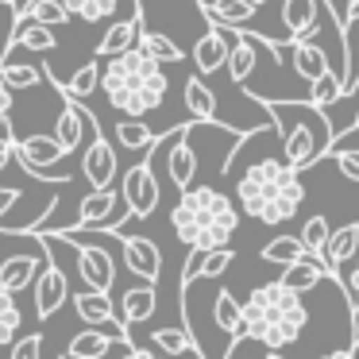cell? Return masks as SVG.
<instances>
[{
	"instance_id": "4",
	"label": "cell",
	"mask_w": 359,
	"mask_h": 359,
	"mask_svg": "<svg viewBox=\"0 0 359 359\" xmlns=\"http://www.w3.org/2000/svg\"><path fill=\"white\" fill-rule=\"evenodd\" d=\"M243 93L263 101V109L274 116V128H278V140H282V158L294 170H309L320 155H328V147H332V124H328L325 109H317L313 101L263 97L255 89H243Z\"/></svg>"
},
{
	"instance_id": "16",
	"label": "cell",
	"mask_w": 359,
	"mask_h": 359,
	"mask_svg": "<svg viewBox=\"0 0 359 359\" xmlns=\"http://www.w3.org/2000/svg\"><path fill=\"white\" fill-rule=\"evenodd\" d=\"M197 4H201V12L212 20V24L243 27V32H255L251 20H259V8H263V4H255V0H197Z\"/></svg>"
},
{
	"instance_id": "37",
	"label": "cell",
	"mask_w": 359,
	"mask_h": 359,
	"mask_svg": "<svg viewBox=\"0 0 359 359\" xmlns=\"http://www.w3.org/2000/svg\"><path fill=\"white\" fill-rule=\"evenodd\" d=\"M297 236H302V243L309 248V255H317V259H320V251H325L328 236H332V228H328V217H320V212H313V217L305 220V228H302Z\"/></svg>"
},
{
	"instance_id": "11",
	"label": "cell",
	"mask_w": 359,
	"mask_h": 359,
	"mask_svg": "<svg viewBox=\"0 0 359 359\" xmlns=\"http://www.w3.org/2000/svg\"><path fill=\"white\" fill-rule=\"evenodd\" d=\"M328 12H332L328 0H282V32L290 39H309V35H317Z\"/></svg>"
},
{
	"instance_id": "24",
	"label": "cell",
	"mask_w": 359,
	"mask_h": 359,
	"mask_svg": "<svg viewBox=\"0 0 359 359\" xmlns=\"http://www.w3.org/2000/svg\"><path fill=\"white\" fill-rule=\"evenodd\" d=\"M43 263L47 259H35V255H8L4 266H0V286L8 290V294H24L27 286H35L39 278Z\"/></svg>"
},
{
	"instance_id": "30",
	"label": "cell",
	"mask_w": 359,
	"mask_h": 359,
	"mask_svg": "<svg viewBox=\"0 0 359 359\" xmlns=\"http://www.w3.org/2000/svg\"><path fill=\"white\" fill-rule=\"evenodd\" d=\"M81 124H86V112L78 109V97H66L62 112H58V120H55V135L66 151L81 147Z\"/></svg>"
},
{
	"instance_id": "23",
	"label": "cell",
	"mask_w": 359,
	"mask_h": 359,
	"mask_svg": "<svg viewBox=\"0 0 359 359\" xmlns=\"http://www.w3.org/2000/svg\"><path fill=\"white\" fill-rule=\"evenodd\" d=\"M151 351H163V355H201L197 336L189 332L186 320L166 325V328H151Z\"/></svg>"
},
{
	"instance_id": "6",
	"label": "cell",
	"mask_w": 359,
	"mask_h": 359,
	"mask_svg": "<svg viewBox=\"0 0 359 359\" xmlns=\"http://www.w3.org/2000/svg\"><path fill=\"white\" fill-rule=\"evenodd\" d=\"M120 194H124L128 209H132L128 217H135V220L151 217V212L158 209L163 189H158V178H155V170H151V155H143V163H135V166L124 170V178H120Z\"/></svg>"
},
{
	"instance_id": "18",
	"label": "cell",
	"mask_w": 359,
	"mask_h": 359,
	"mask_svg": "<svg viewBox=\"0 0 359 359\" xmlns=\"http://www.w3.org/2000/svg\"><path fill=\"white\" fill-rule=\"evenodd\" d=\"M8 47H27V50H39V55H50V50H58V39L50 24H43L35 16H20V20H12Z\"/></svg>"
},
{
	"instance_id": "40",
	"label": "cell",
	"mask_w": 359,
	"mask_h": 359,
	"mask_svg": "<svg viewBox=\"0 0 359 359\" xmlns=\"http://www.w3.org/2000/svg\"><path fill=\"white\" fill-rule=\"evenodd\" d=\"M43 351V332H27L12 340V359H35Z\"/></svg>"
},
{
	"instance_id": "35",
	"label": "cell",
	"mask_w": 359,
	"mask_h": 359,
	"mask_svg": "<svg viewBox=\"0 0 359 359\" xmlns=\"http://www.w3.org/2000/svg\"><path fill=\"white\" fill-rule=\"evenodd\" d=\"M120 4H124V0H66V8L74 12V20H86V24H101V20H109Z\"/></svg>"
},
{
	"instance_id": "45",
	"label": "cell",
	"mask_w": 359,
	"mask_h": 359,
	"mask_svg": "<svg viewBox=\"0 0 359 359\" xmlns=\"http://www.w3.org/2000/svg\"><path fill=\"white\" fill-rule=\"evenodd\" d=\"M359 348V313L351 309V351Z\"/></svg>"
},
{
	"instance_id": "3",
	"label": "cell",
	"mask_w": 359,
	"mask_h": 359,
	"mask_svg": "<svg viewBox=\"0 0 359 359\" xmlns=\"http://www.w3.org/2000/svg\"><path fill=\"white\" fill-rule=\"evenodd\" d=\"M305 325H309V313H305L302 294H297L294 286H286L282 278L266 282V286H255L248 294V302H243V332L263 340L274 355L286 351L290 344H297V336L305 332Z\"/></svg>"
},
{
	"instance_id": "28",
	"label": "cell",
	"mask_w": 359,
	"mask_h": 359,
	"mask_svg": "<svg viewBox=\"0 0 359 359\" xmlns=\"http://www.w3.org/2000/svg\"><path fill=\"white\" fill-rule=\"evenodd\" d=\"M101 70H104L101 62H81L66 81H58V78H50V81L58 86V93H62V97H78V101H86L93 89H101Z\"/></svg>"
},
{
	"instance_id": "17",
	"label": "cell",
	"mask_w": 359,
	"mask_h": 359,
	"mask_svg": "<svg viewBox=\"0 0 359 359\" xmlns=\"http://www.w3.org/2000/svg\"><path fill=\"white\" fill-rule=\"evenodd\" d=\"M355 255H359V220H351V224H344V228H332L325 251H320V263H325L328 278H336V266L351 263ZM336 282H340V278H336Z\"/></svg>"
},
{
	"instance_id": "20",
	"label": "cell",
	"mask_w": 359,
	"mask_h": 359,
	"mask_svg": "<svg viewBox=\"0 0 359 359\" xmlns=\"http://www.w3.org/2000/svg\"><path fill=\"white\" fill-rule=\"evenodd\" d=\"M70 302H74V313H78L81 325H112V320H120L116 309H112L109 290H89V286H81L78 294H70Z\"/></svg>"
},
{
	"instance_id": "1",
	"label": "cell",
	"mask_w": 359,
	"mask_h": 359,
	"mask_svg": "<svg viewBox=\"0 0 359 359\" xmlns=\"http://www.w3.org/2000/svg\"><path fill=\"white\" fill-rule=\"evenodd\" d=\"M101 89L104 101L124 116H151L166 104L170 78L158 58H151L143 47H128L112 55L101 70Z\"/></svg>"
},
{
	"instance_id": "43",
	"label": "cell",
	"mask_w": 359,
	"mask_h": 359,
	"mask_svg": "<svg viewBox=\"0 0 359 359\" xmlns=\"http://www.w3.org/2000/svg\"><path fill=\"white\" fill-rule=\"evenodd\" d=\"M12 158H16V135H12V128H4V132H0V170H4Z\"/></svg>"
},
{
	"instance_id": "8",
	"label": "cell",
	"mask_w": 359,
	"mask_h": 359,
	"mask_svg": "<svg viewBox=\"0 0 359 359\" xmlns=\"http://www.w3.org/2000/svg\"><path fill=\"white\" fill-rule=\"evenodd\" d=\"M39 240H43V232H39ZM43 248H47V263H43V271H39V278H35V313H39L43 320L50 317V313H58L66 302H70V278H66L62 271H58V263L50 259V243L43 240Z\"/></svg>"
},
{
	"instance_id": "9",
	"label": "cell",
	"mask_w": 359,
	"mask_h": 359,
	"mask_svg": "<svg viewBox=\"0 0 359 359\" xmlns=\"http://www.w3.org/2000/svg\"><path fill=\"white\" fill-rule=\"evenodd\" d=\"M70 155V151L58 143V135H24V140H16V158L20 166H24L32 178H43V170H55L62 158Z\"/></svg>"
},
{
	"instance_id": "25",
	"label": "cell",
	"mask_w": 359,
	"mask_h": 359,
	"mask_svg": "<svg viewBox=\"0 0 359 359\" xmlns=\"http://www.w3.org/2000/svg\"><path fill=\"white\" fill-rule=\"evenodd\" d=\"M116 340H124V336H112V332H104L101 325H89L70 340L66 355L70 359H101V355H112V344Z\"/></svg>"
},
{
	"instance_id": "21",
	"label": "cell",
	"mask_w": 359,
	"mask_h": 359,
	"mask_svg": "<svg viewBox=\"0 0 359 359\" xmlns=\"http://www.w3.org/2000/svg\"><path fill=\"white\" fill-rule=\"evenodd\" d=\"M158 309V290L155 282L140 278L132 290H124V297H120V317L128 320V325H143V320H151Z\"/></svg>"
},
{
	"instance_id": "34",
	"label": "cell",
	"mask_w": 359,
	"mask_h": 359,
	"mask_svg": "<svg viewBox=\"0 0 359 359\" xmlns=\"http://www.w3.org/2000/svg\"><path fill=\"white\" fill-rule=\"evenodd\" d=\"M20 328H24V313L16 305V294H8V290L0 286V348L16 340Z\"/></svg>"
},
{
	"instance_id": "26",
	"label": "cell",
	"mask_w": 359,
	"mask_h": 359,
	"mask_svg": "<svg viewBox=\"0 0 359 359\" xmlns=\"http://www.w3.org/2000/svg\"><path fill=\"white\" fill-rule=\"evenodd\" d=\"M325 263H320L317 255H305V259H297V263H290V266H282V282L286 286H294L297 294H309V290H317L320 282H325Z\"/></svg>"
},
{
	"instance_id": "14",
	"label": "cell",
	"mask_w": 359,
	"mask_h": 359,
	"mask_svg": "<svg viewBox=\"0 0 359 359\" xmlns=\"http://www.w3.org/2000/svg\"><path fill=\"white\" fill-rule=\"evenodd\" d=\"M140 27H143V4H140V0H132L128 16H124V20H112L109 32L101 35V43H97V55H101V58H112V55H120V50L135 47V35H140Z\"/></svg>"
},
{
	"instance_id": "41",
	"label": "cell",
	"mask_w": 359,
	"mask_h": 359,
	"mask_svg": "<svg viewBox=\"0 0 359 359\" xmlns=\"http://www.w3.org/2000/svg\"><path fill=\"white\" fill-rule=\"evenodd\" d=\"M20 201H24V189L20 186H0V224L8 220V212L16 209Z\"/></svg>"
},
{
	"instance_id": "15",
	"label": "cell",
	"mask_w": 359,
	"mask_h": 359,
	"mask_svg": "<svg viewBox=\"0 0 359 359\" xmlns=\"http://www.w3.org/2000/svg\"><path fill=\"white\" fill-rule=\"evenodd\" d=\"M286 50H290V66H294V74L302 81H309V86L320 78V74L332 70V66H328V50L320 47L313 35H309V39H290Z\"/></svg>"
},
{
	"instance_id": "36",
	"label": "cell",
	"mask_w": 359,
	"mask_h": 359,
	"mask_svg": "<svg viewBox=\"0 0 359 359\" xmlns=\"http://www.w3.org/2000/svg\"><path fill=\"white\" fill-rule=\"evenodd\" d=\"M340 97H344V81H340V74H336V70L320 74V78L309 86V101L317 104V109H332Z\"/></svg>"
},
{
	"instance_id": "32",
	"label": "cell",
	"mask_w": 359,
	"mask_h": 359,
	"mask_svg": "<svg viewBox=\"0 0 359 359\" xmlns=\"http://www.w3.org/2000/svg\"><path fill=\"white\" fill-rule=\"evenodd\" d=\"M259 255H263L266 263H274V266H290V263H297V259L309 255V248L302 243V236H274L271 243H263Z\"/></svg>"
},
{
	"instance_id": "38",
	"label": "cell",
	"mask_w": 359,
	"mask_h": 359,
	"mask_svg": "<svg viewBox=\"0 0 359 359\" xmlns=\"http://www.w3.org/2000/svg\"><path fill=\"white\" fill-rule=\"evenodd\" d=\"M0 74H4V81H8L16 93H24V89H35V86H39V78H43L35 66H4V62H0Z\"/></svg>"
},
{
	"instance_id": "2",
	"label": "cell",
	"mask_w": 359,
	"mask_h": 359,
	"mask_svg": "<svg viewBox=\"0 0 359 359\" xmlns=\"http://www.w3.org/2000/svg\"><path fill=\"white\" fill-rule=\"evenodd\" d=\"M302 170L286 163V158H259L236 182V201L248 217H255L259 224L278 228L290 217H297V209L305 205V186L297 178Z\"/></svg>"
},
{
	"instance_id": "48",
	"label": "cell",
	"mask_w": 359,
	"mask_h": 359,
	"mask_svg": "<svg viewBox=\"0 0 359 359\" xmlns=\"http://www.w3.org/2000/svg\"><path fill=\"white\" fill-rule=\"evenodd\" d=\"M351 128H355V124H351Z\"/></svg>"
},
{
	"instance_id": "5",
	"label": "cell",
	"mask_w": 359,
	"mask_h": 359,
	"mask_svg": "<svg viewBox=\"0 0 359 359\" xmlns=\"http://www.w3.org/2000/svg\"><path fill=\"white\" fill-rule=\"evenodd\" d=\"M170 228L174 240H182L186 248H194V243L228 248L236 228H240V205L217 194L212 186H189L182 189L178 205L170 209Z\"/></svg>"
},
{
	"instance_id": "22",
	"label": "cell",
	"mask_w": 359,
	"mask_h": 359,
	"mask_svg": "<svg viewBox=\"0 0 359 359\" xmlns=\"http://www.w3.org/2000/svg\"><path fill=\"white\" fill-rule=\"evenodd\" d=\"M182 101H186L189 120H197V124H209V120H217V124H220V101H217V93H212V89L201 81V74L186 78Z\"/></svg>"
},
{
	"instance_id": "19",
	"label": "cell",
	"mask_w": 359,
	"mask_h": 359,
	"mask_svg": "<svg viewBox=\"0 0 359 359\" xmlns=\"http://www.w3.org/2000/svg\"><path fill=\"white\" fill-rule=\"evenodd\" d=\"M224 62H228V35H224V27L212 24V32L197 35V43H194V66L201 78H209V74L224 70Z\"/></svg>"
},
{
	"instance_id": "13",
	"label": "cell",
	"mask_w": 359,
	"mask_h": 359,
	"mask_svg": "<svg viewBox=\"0 0 359 359\" xmlns=\"http://www.w3.org/2000/svg\"><path fill=\"white\" fill-rule=\"evenodd\" d=\"M120 248H124V263L135 278L158 282V274H163V251H158L155 240H147V236H120Z\"/></svg>"
},
{
	"instance_id": "12",
	"label": "cell",
	"mask_w": 359,
	"mask_h": 359,
	"mask_svg": "<svg viewBox=\"0 0 359 359\" xmlns=\"http://www.w3.org/2000/svg\"><path fill=\"white\" fill-rule=\"evenodd\" d=\"M232 263H236L232 248H205V243H194L189 255H186V266H182V286H194L197 278H220Z\"/></svg>"
},
{
	"instance_id": "7",
	"label": "cell",
	"mask_w": 359,
	"mask_h": 359,
	"mask_svg": "<svg viewBox=\"0 0 359 359\" xmlns=\"http://www.w3.org/2000/svg\"><path fill=\"white\" fill-rule=\"evenodd\" d=\"M217 27H220V24H217ZM224 35H228V62H224V70H228L232 89H240V86H248L251 74H255L259 55H263L259 47H263L266 35L243 32V27H224Z\"/></svg>"
},
{
	"instance_id": "27",
	"label": "cell",
	"mask_w": 359,
	"mask_h": 359,
	"mask_svg": "<svg viewBox=\"0 0 359 359\" xmlns=\"http://www.w3.org/2000/svg\"><path fill=\"white\" fill-rule=\"evenodd\" d=\"M116 143L128 151H135V155H151L158 140H155V132L147 128L143 116H124V120H116Z\"/></svg>"
},
{
	"instance_id": "31",
	"label": "cell",
	"mask_w": 359,
	"mask_h": 359,
	"mask_svg": "<svg viewBox=\"0 0 359 359\" xmlns=\"http://www.w3.org/2000/svg\"><path fill=\"white\" fill-rule=\"evenodd\" d=\"M135 47H143L151 58H158L163 66H178L182 58H186L178 43H174L170 35H163V32H143V27H140V35H135Z\"/></svg>"
},
{
	"instance_id": "46",
	"label": "cell",
	"mask_w": 359,
	"mask_h": 359,
	"mask_svg": "<svg viewBox=\"0 0 359 359\" xmlns=\"http://www.w3.org/2000/svg\"><path fill=\"white\" fill-rule=\"evenodd\" d=\"M255 4H263V8H266V4H274V0H255Z\"/></svg>"
},
{
	"instance_id": "39",
	"label": "cell",
	"mask_w": 359,
	"mask_h": 359,
	"mask_svg": "<svg viewBox=\"0 0 359 359\" xmlns=\"http://www.w3.org/2000/svg\"><path fill=\"white\" fill-rule=\"evenodd\" d=\"M328 155L336 158V170H340L344 178L359 182V147H336V151H328Z\"/></svg>"
},
{
	"instance_id": "33",
	"label": "cell",
	"mask_w": 359,
	"mask_h": 359,
	"mask_svg": "<svg viewBox=\"0 0 359 359\" xmlns=\"http://www.w3.org/2000/svg\"><path fill=\"white\" fill-rule=\"evenodd\" d=\"M20 16H35V20H43V24H50V27H62V24L74 20V12L66 8V0H27V8L20 12Z\"/></svg>"
},
{
	"instance_id": "29",
	"label": "cell",
	"mask_w": 359,
	"mask_h": 359,
	"mask_svg": "<svg viewBox=\"0 0 359 359\" xmlns=\"http://www.w3.org/2000/svg\"><path fill=\"white\" fill-rule=\"evenodd\" d=\"M212 320H217V328L228 340L243 332V302H236L232 290H220V294L212 297Z\"/></svg>"
},
{
	"instance_id": "44",
	"label": "cell",
	"mask_w": 359,
	"mask_h": 359,
	"mask_svg": "<svg viewBox=\"0 0 359 359\" xmlns=\"http://www.w3.org/2000/svg\"><path fill=\"white\" fill-rule=\"evenodd\" d=\"M344 290H348V302H351V309L359 305V259H355V266L348 271V278H344Z\"/></svg>"
},
{
	"instance_id": "42",
	"label": "cell",
	"mask_w": 359,
	"mask_h": 359,
	"mask_svg": "<svg viewBox=\"0 0 359 359\" xmlns=\"http://www.w3.org/2000/svg\"><path fill=\"white\" fill-rule=\"evenodd\" d=\"M12 93H16V89H12L8 81H4V74H0V132H4V128H12V120H8V112H12Z\"/></svg>"
},
{
	"instance_id": "47",
	"label": "cell",
	"mask_w": 359,
	"mask_h": 359,
	"mask_svg": "<svg viewBox=\"0 0 359 359\" xmlns=\"http://www.w3.org/2000/svg\"><path fill=\"white\" fill-rule=\"evenodd\" d=\"M355 86H359V81H355ZM355 124H359V116H355Z\"/></svg>"
},
{
	"instance_id": "10",
	"label": "cell",
	"mask_w": 359,
	"mask_h": 359,
	"mask_svg": "<svg viewBox=\"0 0 359 359\" xmlns=\"http://www.w3.org/2000/svg\"><path fill=\"white\" fill-rule=\"evenodd\" d=\"M89 120H93V116H89ZM116 170H120L116 151H112V143L97 132V120H93V143L81 151V178H86L93 189H104V186H112Z\"/></svg>"
}]
</instances>
